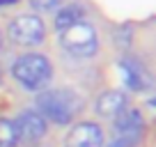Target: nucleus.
Listing matches in <instances>:
<instances>
[{
  "instance_id": "3",
  "label": "nucleus",
  "mask_w": 156,
  "mask_h": 147,
  "mask_svg": "<svg viewBox=\"0 0 156 147\" xmlns=\"http://www.w3.org/2000/svg\"><path fill=\"white\" fill-rule=\"evenodd\" d=\"M60 46L76 58H92L99 48V37L92 23L83 21L60 32Z\"/></svg>"
},
{
  "instance_id": "6",
  "label": "nucleus",
  "mask_w": 156,
  "mask_h": 147,
  "mask_svg": "<svg viewBox=\"0 0 156 147\" xmlns=\"http://www.w3.org/2000/svg\"><path fill=\"white\" fill-rule=\"evenodd\" d=\"M14 127H16V133H19V142H32L41 140L46 136V120L37 113V110H23L19 117L14 120Z\"/></svg>"
},
{
  "instance_id": "2",
  "label": "nucleus",
  "mask_w": 156,
  "mask_h": 147,
  "mask_svg": "<svg viewBox=\"0 0 156 147\" xmlns=\"http://www.w3.org/2000/svg\"><path fill=\"white\" fill-rule=\"evenodd\" d=\"M12 76L25 90H41L53 78V64L41 53H23L12 64Z\"/></svg>"
},
{
  "instance_id": "8",
  "label": "nucleus",
  "mask_w": 156,
  "mask_h": 147,
  "mask_svg": "<svg viewBox=\"0 0 156 147\" xmlns=\"http://www.w3.org/2000/svg\"><path fill=\"white\" fill-rule=\"evenodd\" d=\"M94 108H97V115H101L106 120H115L119 113H124L129 108V97L122 90H108V92L99 94Z\"/></svg>"
},
{
  "instance_id": "1",
  "label": "nucleus",
  "mask_w": 156,
  "mask_h": 147,
  "mask_svg": "<svg viewBox=\"0 0 156 147\" xmlns=\"http://www.w3.org/2000/svg\"><path fill=\"white\" fill-rule=\"evenodd\" d=\"M34 103L37 113L58 127L71 124L83 110V99L71 90H44L41 94H37Z\"/></svg>"
},
{
  "instance_id": "12",
  "label": "nucleus",
  "mask_w": 156,
  "mask_h": 147,
  "mask_svg": "<svg viewBox=\"0 0 156 147\" xmlns=\"http://www.w3.org/2000/svg\"><path fill=\"white\" fill-rule=\"evenodd\" d=\"M28 2H30V7L37 9V12H48V9H53V7L58 5L60 0H28Z\"/></svg>"
},
{
  "instance_id": "11",
  "label": "nucleus",
  "mask_w": 156,
  "mask_h": 147,
  "mask_svg": "<svg viewBox=\"0 0 156 147\" xmlns=\"http://www.w3.org/2000/svg\"><path fill=\"white\" fill-rule=\"evenodd\" d=\"M0 147H19V133H16L14 120L0 117Z\"/></svg>"
},
{
  "instance_id": "9",
  "label": "nucleus",
  "mask_w": 156,
  "mask_h": 147,
  "mask_svg": "<svg viewBox=\"0 0 156 147\" xmlns=\"http://www.w3.org/2000/svg\"><path fill=\"white\" fill-rule=\"evenodd\" d=\"M119 67H122V74H124V83L129 85V90H145L149 85V78H147V71L142 67V62H138L136 58H122L119 60Z\"/></svg>"
},
{
  "instance_id": "7",
  "label": "nucleus",
  "mask_w": 156,
  "mask_h": 147,
  "mask_svg": "<svg viewBox=\"0 0 156 147\" xmlns=\"http://www.w3.org/2000/svg\"><path fill=\"white\" fill-rule=\"evenodd\" d=\"M64 147H103V129L97 122H78L64 138Z\"/></svg>"
},
{
  "instance_id": "13",
  "label": "nucleus",
  "mask_w": 156,
  "mask_h": 147,
  "mask_svg": "<svg viewBox=\"0 0 156 147\" xmlns=\"http://www.w3.org/2000/svg\"><path fill=\"white\" fill-rule=\"evenodd\" d=\"M9 2H16V0H0V5H9Z\"/></svg>"
},
{
  "instance_id": "4",
  "label": "nucleus",
  "mask_w": 156,
  "mask_h": 147,
  "mask_svg": "<svg viewBox=\"0 0 156 147\" xmlns=\"http://www.w3.org/2000/svg\"><path fill=\"white\" fill-rule=\"evenodd\" d=\"M145 136V117L136 108H126L112 120V142L117 147H138Z\"/></svg>"
},
{
  "instance_id": "14",
  "label": "nucleus",
  "mask_w": 156,
  "mask_h": 147,
  "mask_svg": "<svg viewBox=\"0 0 156 147\" xmlns=\"http://www.w3.org/2000/svg\"><path fill=\"white\" fill-rule=\"evenodd\" d=\"M0 46H2V32H0Z\"/></svg>"
},
{
  "instance_id": "10",
  "label": "nucleus",
  "mask_w": 156,
  "mask_h": 147,
  "mask_svg": "<svg viewBox=\"0 0 156 147\" xmlns=\"http://www.w3.org/2000/svg\"><path fill=\"white\" fill-rule=\"evenodd\" d=\"M85 21V9L78 2H69V5H64L62 9L55 14V30L58 32H62V30L71 28V25L76 23H83Z\"/></svg>"
},
{
  "instance_id": "5",
  "label": "nucleus",
  "mask_w": 156,
  "mask_h": 147,
  "mask_svg": "<svg viewBox=\"0 0 156 147\" xmlns=\"http://www.w3.org/2000/svg\"><path fill=\"white\" fill-rule=\"evenodd\" d=\"M12 44L16 46H37L44 41L46 34V25L44 21L39 19L37 14H19L9 21V28H7Z\"/></svg>"
},
{
  "instance_id": "15",
  "label": "nucleus",
  "mask_w": 156,
  "mask_h": 147,
  "mask_svg": "<svg viewBox=\"0 0 156 147\" xmlns=\"http://www.w3.org/2000/svg\"><path fill=\"white\" fill-rule=\"evenodd\" d=\"M106 147H117V145H106Z\"/></svg>"
}]
</instances>
